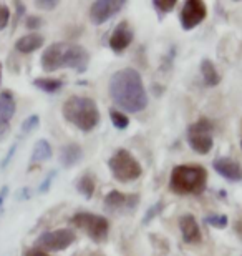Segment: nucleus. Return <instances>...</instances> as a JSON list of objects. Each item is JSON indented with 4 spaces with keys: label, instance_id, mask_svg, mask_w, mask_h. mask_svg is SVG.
<instances>
[{
    "label": "nucleus",
    "instance_id": "f257e3e1",
    "mask_svg": "<svg viewBox=\"0 0 242 256\" xmlns=\"http://www.w3.org/2000/svg\"><path fill=\"white\" fill-rule=\"evenodd\" d=\"M110 95L121 110L130 114H140L148 106V94L140 72L130 66L111 75Z\"/></svg>",
    "mask_w": 242,
    "mask_h": 256
},
{
    "label": "nucleus",
    "instance_id": "f03ea898",
    "mask_svg": "<svg viewBox=\"0 0 242 256\" xmlns=\"http://www.w3.org/2000/svg\"><path fill=\"white\" fill-rule=\"evenodd\" d=\"M40 65H42L45 72L73 68L80 72V74H83L90 65V54L81 45L56 42L45 48L42 58H40Z\"/></svg>",
    "mask_w": 242,
    "mask_h": 256
},
{
    "label": "nucleus",
    "instance_id": "7ed1b4c3",
    "mask_svg": "<svg viewBox=\"0 0 242 256\" xmlns=\"http://www.w3.org/2000/svg\"><path fill=\"white\" fill-rule=\"evenodd\" d=\"M63 118L81 132H91L100 124V110L95 100L88 96L73 95L63 102L61 106Z\"/></svg>",
    "mask_w": 242,
    "mask_h": 256
},
{
    "label": "nucleus",
    "instance_id": "20e7f679",
    "mask_svg": "<svg viewBox=\"0 0 242 256\" xmlns=\"http://www.w3.org/2000/svg\"><path fill=\"white\" fill-rule=\"evenodd\" d=\"M208 183V172L201 165H178L169 176V190L176 194L203 193Z\"/></svg>",
    "mask_w": 242,
    "mask_h": 256
},
{
    "label": "nucleus",
    "instance_id": "39448f33",
    "mask_svg": "<svg viewBox=\"0 0 242 256\" xmlns=\"http://www.w3.org/2000/svg\"><path fill=\"white\" fill-rule=\"evenodd\" d=\"M108 166H110L115 180L121 182V183L135 182L141 176V173H143V168L140 165V162H138L130 152L125 150V148L116 150L115 155L108 160Z\"/></svg>",
    "mask_w": 242,
    "mask_h": 256
},
{
    "label": "nucleus",
    "instance_id": "423d86ee",
    "mask_svg": "<svg viewBox=\"0 0 242 256\" xmlns=\"http://www.w3.org/2000/svg\"><path fill=\"white\" fill-rule=\"evenodd\" d=\"M71 223L76 228L83 230L88 236L96 243H103L110 233V223L101 214H93L88 212H80L71 216Z\"/></svg>",
    "mask_w": 242,
    "mask_h": 256
},
{
    "label": "nucleus",
    "instance_id": "0eeeda50",
    "mask_svg": "<svg viewBox=\"0 0 242 256\" xmlns=\"http://www.w3.org/2000/svg\"><path fill=\"white\" fill-rule=\"evenodd\" d=\"M213 122L209 118H199L193 125L188 126V143L196 153L199 155H208L214 145L213 138Z\"/></svg>",
    "mask_w": 242,
    "mask_h": 256
},
{
    "label": "nucleus",
    "instance_id": "6e6552de",
    "mask_svg": "<svg viewBox=\"0 0 242 256\" xmlns=\"http://www.w3.org/2000/svg\"><path fill=\"white\" fill-rule=\"evenodd\" d=\"M76 242V234L73 230L60 228L53 232H47L37 238V246L42 252H63Z\"/></svg>",
    "mask_w": 242,
    "mask_h": 256
},
{
    "label": "nucleus",
    "instance_id": "1a4fd4ad",
    "mask_svg": "<svg viewBox=\"0 0 242 256\" xmlns=\"http://www.w3.org/2000/svg\"><path fill=\"white\" fill-rule=\"evenodd\" d=\"M123 0H96L90 7V20L93 25H101L108 22L110 18L115 17L125 8Z\"/></svg>",
    "mask_w": 242,
    "mask_h": 256
},
{
    "label": "nucleus",
    "instance_id": "9d476101",
    "mask_svg": "<svg viewBox=\"0 0 242 256\" xmlns=\"http://www.w3.org/2000/svg\"><path fill=\"white\" fill-rule=\"evenodd\" d=\"M206 15H208V8H206L204 2H201V0H186L183 5L181 15H179L181 27L184 30H193L201 22H204Z\"/></svg>",
    "mask_w": 242,
    "mask_h": 256
},
{
    "label": "nucleus",
    "instance_id": "9b49d317",
    "mask_svg": "<svg viewBox=\"0 0 242 256\" xmlns=\"http://www.w3.org/2000/svg\"><path fill=\"white\" fill-rule=\"evenodd\" d=\"M138 202L140 196L113 190L105 196V210L108 213H131L133 210H136Z\"/></svg>",
    "mask_w": 242,
    "mask_h": 256
},
{
    "label": "nucleus",
    "instance_id": "f8f14e48",
    "mask_svg": "<svg viewBox=\"0 0 242 256\" xmlns=\"http://www.w3.org/2000/svg\"><path fill=\"white\" fill-rule=\"evenodd\" d=\"M15 98L12 92L5 90L0 94V140H3L10 132V120L15 115Z\"/></svg>",
    "mask_w": 242,
    "mask_h": 256
},
{
    "label": "nucleus",
    "instance_id": "ddd939ff",
    "mask_svg": "<svg viewBox=\"0 0 242 256\" xmlns=\"http://www.w3.org/2000/svg\"><path fill=\"white\" fill-rule=\"evenodd\" d=\"M133 37H135V32H133L131 25L128 22H121L113 30L108 45H110V48L115 54H121L123 50H126L130 47V44L133 42Z\"/></svg>",
    "mask_w": 242,
    "mask_h": 256
},
{
    "label": "nucleus",
    "instance_id": "4468645a",
    "mask_svg": "<svg viewBox=\"0 0 242 256\" xmlns=\"http://www.w3.org/2000/svg\"><path fill=\"white\" fill-rule=\"evenodd\" d=\"M213 168L219 173L221 176L229 182H241L242 180V168L233 158L221 156L213 162Z\"/></svg>",
    "mask_w": 242,
    "mask_h": 256
},
{
    "label": "nucleus",
    "instance_id": "2eb2a0df",
    "mask_svg": "<svg viewBox=\"0 0 242 256\" xmlns=\"http://www.w3.org/2000/svg\"><path fill=\"white\" fill-rule=\"evenodd\" d=\"M179 230H181V236L184 240V243L188 244H198L203 240V234H201V228L196 218L193 214H183L179 218Z\"/></svg>",
    "mask_w": 242,
    "mask_h": 256
},
{
    "label": "nucleus",
    "instance_id": "dca6fc26",
    "mask_svg": "<svg viewBox=\"0 0 242 256\" xmlns=\"http://www.w3.org/2000/svg\"><path fill=\"white\" fill-rule=\"evenodd\" d=\"M43 42H45L43 35L33 32V34H27V35H23V37H20L17 42H15V48H17V52L20 54H32L42 47Z\"/></svg>",
    "mask_w": 242,
    "mask_h": 256
},
{
    "label": "nucleus",
    "instance_id": "f3484780",
    "mask_svg": "<svg viewBox=\"0 0 242 256\" xmlns=\"http://www.w3.org/2000/svg\"><path fill=\"white\" fill-rule=\"evenodd\" d=\"M83 158V150L78 143H68L60 152V163L65 168H71Z\"/></svg>",
    "mask_w": 242,
    "mask_h": 256
},
{
    "label": "nucleus",
    "instance_id": "a211bd4d",
    "mask_svg": "<svg viewBox=\"0 0 242 256\" xmlns=\"http://www.w3.org/2000/svg\"><path fill=\"white\" fill-rule=\"evenodd\" d=\"M53 155V150H51V145L48 143V140L45 138H40L37 140V143L33 145V152H32V158L30 162L32 163H42V162H47Z\"/></svg>",
    "mask_w": 242,
    "mask_h": 256
},
{
    "label": "nucleus",
    "instance_id": "6ab92c4d",
    "mask_svg": "<svg viewBox=\"0 0 242 256\" xmlns=\"http://www.w3.org/2000/svg\"><path fill=\"white\" fill-rule=\"evenodd\" d=\"M201 75H203V80L204 84L208 86H216L219 85L221 82V75L218 68H216V65L211 62L209 58H204L203 62H201Z\"/></svg>",
    "mask_w": 242,
    "mask_h": 256
},
{
    "label": "nucleus",
    "instance_id": "aec40b11",
    "mask_svg": "<svg viewBox=\"0 0 242 256\" xmlns=\"http://www.w3.org/2000/svg\"><path fill=\"white\" fill-rule=\"evenodd\" d=\"M95 186H96L95 178H93V175H90V173H85V175L78 178V182H76V190H78L80 194H83L86 200H90L93 196Z\"/></svg>",
    "mask_w": 242,
    "mask_h": 256
},
{
    "label": "nucleus",
    "instance_id": "412c9836",
    "mask_svg": "<svg viewBox=\"0 0 242 256\" xmlns=\"http://www.w3.org/2000/svg\"><path fill=\"white\" fill-rule=\"evenodd\" d=\"M33 85L40 90L47 92V94H55L63 86V82L60 78H35Z\"/></svg>",
    "mask_w": 242,
    "mask_h": 256
},
{
    "label": "nucleus",
    "instance_id": "4be33fe9",
    "mask_svg": "<svg viewBox=\"0 0 242 256\" xmlns=\"http://www.w3.org/2000/svg\"><path fill=\"white\" fill-rule=\"evenodd\" d=\"M110 118H111V124L115 125V128H118V130H126L128 125H130V118L120 110H111Z\"/></svg>",
    "mask_w": 242,
    "mask_h": 256
},
{
    "label": "nucleus",
    "instance_id": "5701e85b",
    "mask_svg": "<svg viewBox=\"0 0 242 256\" xmlns=\"http://www.w3.org/2000/svg\"><path fill=\"white\" fill-rule=\"evenodd\" d=\"M206 223L209 224V226H214L218 230H223L228 226L229 220L226 214H209V216H206Z\"/></svg>",
    "mask_w": 242,
    "mask_h": 256
},
{
    "label": "nucleus",
    "instance_id": "b1692460",
    "mask_svg": "<svg viewBox=\"0 0 242 256\" xmlns=\"http://www.w3.org/2000/svg\"><path fill=\"white\" fill-rule=\"evenodd\" d=\"M153 7L158 10L159 14H168L176 7V0H153Z\"/></svg>",
    "mask_w": 242,
    "mask_h": 256
},
{
    "label": "nucleus",
    "instance_id": "393cba45",
    "mask_svg": "<svg viewBox=\"0 0 242 256\" xmlns=\"http://www.w3.org/2000/svg\"><path fill=\"white\" fill-rule=\"evenodd\" d=\"M40 124V116L38 115H30L28 118H25L22 124V133H32L35 128H38Z\"/></svg>",
    "mask_w": 242,
    "mask_h": 256
},
{
    "label": "nucleus",
    "instance_id": "a878e982",
    "mask_svg": "<svg viewBox=\"0 0 242 256\" xmlns=\"http://www.w3.org/2000/svg\"><path fill=\"white\" fill-rule=\"evenodd\" d=\"M163 208H164V204H163L161 202H158L156 204H153V206L146 212L145 218H143V224H148L154 216H156L158 213H161V212H163Z\"/></svg>",
    "mask_w": 242,
    "mask_h": 256
},
{
    "label": "nucleus",
    "instance_id": "bb28decb",
    "mask_svg": "<svg viewBox=\"0 0 242 256\" xmlns=\"http://www.w3.org/2000/svg\"><path fill=\"white\" fill-rule=\"evenodd\" d=\"M55 176H56V172H55V170L48 172V175L43 178V182H42V183H40L38 193H48L50 186H51V183H53V180H55Z\"/></svg>",
    "mask_w": 242,
    "mask_h": 256
},
{
    "label": "nucleus",
    "instance_id": "cd10ccee",
    "mask_svg": "<svg viewBox=\"0 0 242 256\" xmlns=\"http://www.w3.org/2000/svg\"><path fill=\"white\" fill-rule=\"evenodd\" d=\"M10 20V10L7 5H0V30H3L8 25Z\"/></svg>",
    "mask_w": 242,
    "mask_h": 256
},
{
    "label": "nucleus",
    "instance_id": "c85d7f7f",
    "mask_svg": "<svg viewBox=\"0 0 242 256\" xmlns=\"http://www.w3.org/2000/svg\"><path fill=\"white\" fill-rule=\"evenodd\" d=\"M56 5H58V2H55V0H37L35 2V7L42 10H53L56 8Z\"/></svg>",
    "mask_w": 242,
    "mask_h": 256
},
{
    "label": "nucleus",
    "instance_id": "c756f323",
    "mask_svg": "<svg viewBox=\"0 0 242 256\" xmlns=\"http://www.w3.org/2000/svg\"><path fill=\"white\" fill-rule=\"evenodd\" d=\"M42 18L35 17V15H28L27 17V28L28 30H37L38 27H42Z\"/></svg>",
    "mask_w": 242,
    "mask_h": 256
},
{
    "label": "nucleus",
    "instance_id": "7c9ffc66",
    "mask_svg": "<svg viewBox=\"0 0 242 256\" xmlns=\"http://www.w3.org/2000/svg\"><path fill=\"white\" fill-rule=\"evenodd\" d=\"M17 152V143H12V146L8 148V153H7V156L3 158V162H2V168H7L8 166V163L10 160H12V156H13V153Z\"/></svg>",
    "mask_w": 242,
    "mask_h": 256
},
{
    "label": "nucleus",
    "instance_id": "2f4dec72",
    "mask_svg": "<svg viewBox=\"0 0 242 256\" xmlns=\"http://www.w3.org/2000/svg\"><path fill=\"white\" fill-rule=\"evenodd\" d=\"M7 196H8V186L5 185L2 186V190H0V214L3 212V203H5V200H7Z\"/></svg>",
    "mask_w": 242,
    "mask_h": 256
},
{
    "label": "nucleus",
    "instance_id": "473e14b6",
    "mask_svg": "<svg viewBox=\"0 0 242 256\" xmlns=\"http://www.w3.org/2000/svg\"><path fill=\"white\" fill-rule=\"evenodd\" d=\"M25 256H48L45 252H42V250L35 248V250H30V252L25 253Z\"/></svg>",
    "mask_w": 242,
    "mask_h": 256
},
{
    "label": "nucleus",
    "instance_id": "72a5a7b5",
    "mask_svg": "<svg viewBox=\"0 0 242 256\" xmlns=\"http://www.w3.org/2000/svg\"><path fill=\"white\" fill-rule=\"evenodd\" d=\"M0 82H2V65H0Z\"/></svg>",
    "mask_w": 242,
    "mask_h": 256
},
{
    "label": "nucleus",
    "instance_id": "f704fd0d",
    "mask_svg": "<svg viewBox=\"0 0 242 256\" xmlns=\"http://www.w3.org/2000/svg\"><path fill=\"white\" fill-rule=\"evenodd\" d=\"M241 146H242V140H241Z\"/></svg>",
    "mask_w": 242,
    "mask_h": 256
}]
</instances>
